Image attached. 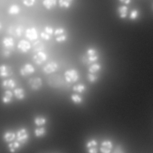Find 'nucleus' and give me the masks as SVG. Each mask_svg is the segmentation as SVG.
I'll use <instances>...</instances> for the list:
<instances>
[{"mask_svg": "<svg viewBox=\"0 0 153 153\" xmlns=\"http://www.w3.org/2000/svg\"><path fill=\"white\" fill-rule=\"evenodd\" d=\"M48 83L51 87L59 88L63 84V80L60 75L58 74H54L49 76L48 79Z\"/></svg>", "mask_w": 153, "mask_h": 153, "instance_id": "nucleus-1", "label": "nucleus"}, {"mask_svg": "<svg viewBox=\"0 0 153 153\" xmlns=\"http://www.w3.org/2000/svg\"><path fill=\"white\" fill-rule=\"evenodd\" d=\"M64 76L65 80L69 83L75 82L78 81L79 78L78 72L74 69H71L66 71L64 73Z\"/></svg>", "mask_w": 153, "mask_h": 153, "instance_id": "nucleus-2", "label": "nucleus"}, {"mask_svg": "<svg viewBox=\"0 0 153 153\" xmlns=\"http://www.w3.org/2000/svg\"><path fill=\"white\" fill-rule=\"evenodd\" d=\"M16 137L17 141H18L20 144L25 143L29 139V134L27 130L25 128H20L17 131Z\"/></svg>", "mask_w": 153, "mask_h": 153, "instance_id": "nucleus-3", "label": "nucleus"}, {"mask_svg": "<svg viewBox=\"0 0 153 153\" xmlns=\"http://www.w3.org/2000/svg\"><path fill=\"white\" fill-rule=\"evenodd\" d=\"M13 74V70L12 68L5 64L0 65V77L6 78L10 77Z\"/></svg>", "mask_w": 153, "mask_h": 153, "instance_id": "nucleus-4", "label": "nucleus"}, {"mask_svg": "<svg viewBox=\"0 0 153 153\" xmlns=\"http://www.w3.org/2000/svg\"><path fill=\"white\" fill-rule=\"evenodd\" d=\"M28 84L32 90H38L41 88L42 82L39 77H32L29 79Z\"/></svg>", "mask_w": 153, "mask_h": 153, "instance_id": "nucleus-5", "label": "nucleus"}, {"mask_svg": "<svg viewBox=\"0 0 153 153\" xmlns=\"http://www.w3.org/2000/svg\"><path fill=\"white\" fill-rule=\"evenodd\" d=\"M35 68L30 63H26L20 69V74L23 76H26L34 73Z\"/></svg>", "mask_w": 153, "mask_h": 153, "instance_id": "nucleus-6", "label": "nucleus"}, {"mask_svg": "<svg viewBox=\"0 0 153 153\" xmlns=\"http://www.w3.org/2000/svg\"><path fill=\"white\" fill-rule=\"evenodd\" d=\"M47 60V54L42 52H37L32 57V60L36 65H41Z\"/></svg>", "mask_w": 153, "mask_h": 153, "instance_id": "nucleus-7", "label": "nucleus"}, {"mask_svg": "<svg viewBox=\"0 0 153 153\" xmlns=\"http://www.w3.org/2000/svg\"><path fill=\"white\" fill-rule=\"evenodd\" d=\"M17 48L22 53H25L31 48V45L29 41L25 39H22L17 44Z\"/></svg>", "mask_w": 153, "mask_h": 153, "instance_id": "nucleus-8", "label": "nucleus"}, {"mask_svg": "<svg viewBox=\"0 0 153 153\" xmlns=\"http://www.w3.org/2000/svg\"><path fill=\"white\" fill-rule=\"evenodd\" d=\"M112 143L110 140H104L101 143L100 151L102 153H110L112 148Z\"/></svg>", "mask_w": 153, "mask_h": 153, "instance_id": "nucleus-9", "label": "nucleus"}, {"mask_svg": "<svg viewBox=\"0 0 153 153\" xmlns=\"http://www.w3.org/2000/svg\"><path fill=\"white\" fill-rule=\"evenodd\" d=\"M26 37L30 41H35L38 38V33L35 27L27 28L25 31Z\"/></svg>", "mask_w": 153, "mask_h": 153, "instance_id": "nucleus-10", "label": "nucleus"}, {"mask_svg": "<svg viewBox=\"0 0 153 153\" xmlns=\"http://www.w3.org/2000/svg\"><path fill=\"white\" fill-rule=\"evenodd\" d=\"M2 45L5 49L12 50L14 46V41L12 37H5L2 41Z\"/></svg>", "mask_w": 153, "mask_h": 153, "instance_id": "nucleus-11", "label": "nucleus"}, {"mask_svg": "<svg viewBox=\"0 0 153 153\" xmlns=\"http://www.w3.org/2000/svg\"><path fill=\"white\" fill-rule=\"evenodd\" d=\"M23 32V27L22 26L19 25L17 27L10 26L8 29V33L15 36L20 37L22 36Z\"/></svg>", "mask_w": 153, "mask_h": 153, "instance_id": "nucleus-12", "label": "nucleus"}, {"mask_svg": "<svg viewBox=\"0 0 153 153\" xmlns=\"http://www.w3.org/2000/svg\"><path fill=\"white\" fill-rule=\"evenodd\" d=\"M57 68L58 65L55 62H51L44 67L43 71L45 74H50L55 72Z\"/></svg>", "mask_w": 153, "mask_h": 153, "instance_id": "nucleus-13", "label": "nucleus"}, {"mask_svg": "<svg viewBox=\"0 0 153 153\" xmlns=\"http://www.w3.org/2000/svg\"><path fill=\"white\" fill-rule=\"evenodd\" d=\"M13 93L10 90H6L1 98V100L4 104H8L12 102Z\"/></svg>", "mask_w": 153, "mask_h": 153, "instance_id": "nucleus-14", "label": "nucleus"}, {"mask_svg": "<svg viewBox=\"0 0 153 153\" xmlns=\"http://www.w3.org/2000/svg\"><path fill=\"white\" fill-rule=\"evenodd\" d=\"M16 85L15 81L13 79H4L1 82V87L6 90L13 89Z\"/></svg>", "mask_w": 153, "mask_h": 153, "instance_id": "nucleus-15", "label": "nucleus"}, {"mask_svg": "<svg viewBox=\"0 0 153 153\" xmlns=\"http://www.w3.org/2000/svg\"><path fill=\"white\" fill-rule=\"evenodd\" d=\"M16 138V134L14 132L12 131H5L2 136L3 140L7 142L10 143L14 140V139Z\"/></svg>", "mask_w": 153, "mask_h": 153, "instance_id": "nucleus-16", "label": "nucleus"}, {"mask_svg": "<svg viewBox=\"0 0 153 153\" xmlns=\"http://www.w3.org/2000/svg\"><path fill=\"white\" fill-rule=\"evenodd\" d=\"M117 11L121 19H126L128 14V7L124 5L120 6L117 9Z\"/></svg>", "mask_w": 153, "mask_h": 153, "instance_id": "nucleus-17", "label": "nucleus"}, {"mask_svg": "<svg viewBox=\"0 0 153 153\" xmlns=\"http://www.w3.org/2000/svg\"><path fill=\"white\" fill-rule=\"evenodd\" d=\"M15 97L18 100H23L25 97V90L22 88H16L13 91Z\"/></svg>", "mask_w": 153, "mask_h": 153, "instance_id": "nucleus-18", "label": "nucleus"}, {"mask_svg": "<svg viewBox=\"0 0 153 153\" xmlns=\"http://www.w3.org/2000/svg\"><path fill=\"white\" fill-rule=\"evenodd\" d=\"M42 5L47 10H50L57 5V0H44Z\"/></svg>", "mask_w": 153, "mask_h": 153, "instance_id": "nucleus-19", "label": "nucleus"}, {"mask_svg": "<svg viewBox=\"0 0 153 153\" xmlns=\"http://www.w3.org/2000/svg\"><path fill=\"white\" fill-rule=\"evenodd\" d=\"M20 7L16 4L11 5L8 10V13L10 15H17L20 13Z\"/></svg>", "mask_w": 153, "mask_h": 153, "instance_id": "nucleus-20", "label": "nucleus"}, {"mask_svg": "<svg viewBox=\"0 0 153 153\" xmlns=\"http://www.w3.org/2000/svg\"><path fill=\"white\" fill-rule=\"evenodd\" d=\"M8 147L10 152H16L20 147V143L18 141H16L14 142H10L8 145Z\"/></svg>", "mask_w": 153, "mask_h": 153, "instance_id": "nucleus-21", "label": "nucleus"}, {"mask_svg": "<svg viewBox=\"0 0 153 153\" xmlns=\"http://www.w3.org/2000/svg\"><path fill=\"white\" fill-rule=\"evenodd\" d=\"M44 49V44L40 41H36L33 44V51L35 53L42 51Z\"/></svg>", "mask_w": 153, "mask_h": 153, "instance_id": "nucleus-22", "label": "nucleus"}, {"mask_svg": "<svg viewBox=\"0 0 153 153\" xmlns=\"http://www.w3.org/2000/svg\"><path fill=\"white\" fill-rule=\"evenodd\" d=\"M74 0H59L58 4L60 8H69L72 4Z\"/></svg>", "mask_w": 153, "mask_h": 153, "instance_id": "nucleus-23", "label": "nucleus"}, {"mask_svg": "<svg viewBox=\"0 0 153 153\" xmlns=\"http://www.w3.org/2000/svg\"><path fill=\"white\" fill-rule=\"evenodd\" d=\"M34 133L36 137H40L42 136H44L46 133V130L45 127H40V128H36L35 131Z\"/></svg>", "mask_w": 153, "mask_h": 153, "instance_id": "nucleus-24", "label": "nucleus"}, {"mask_svg": "<svg viewBox=\"0 0 153 153\" xmlns=\"http://www.w3.org/2000/svg\"><path fill=\"white\" fill-rule=\"evenodd\" d=\"M34 123L37 126H41L46 123V119L43 117H36L34 119Z\"/></svg>", "mask_w": 153, "mask_h": 153, "instance_id": "nucleus-25", "label": "nucleus"}, {"mask_svg": "<svg viewBox=\"0 0 153 153\" xmlns=\"http://www.w3.org/2000/svg\"><path fill=\"white\" fill-rule=\"evenodd\" d=\"M71 100L76 105L80 104L82 103V97H81L78 94H73L71 95Z\"/></svg>", "mask_w": 153, "mask_h": 153, "instance_id": "nucleus-26", "label": "nucleus"}, {"mask_svg": "<svg viewBox=\"0 0 153 153\" xmlns=\"http://www.w3.org/2000/svg\"><path fill=\"white\" fill-rule=\"evenodd\" d=\"M101 69V66L98 63H94L91 65L88 68V72L91 74H94L97 72Z\"/></svg>", "mask_w": 153, "mask_h": 153, "instance_id": "nucleus-27", "label": "nucleus"}, {"mask_svg": "<svg viewBox=\"0 0 153 153\" xmlns=\"http://www.w3.org/2000/svg\"><path fill=\"white\" fill-rule=\"evenodd\" d=\"M85 89V87L84 84H76L75 85H74L72 88V90L74 91H76V92H78L79 93H82Z\"/></svg>", "mask_w": 153, "mask_h": 153, "instance_id": "nucleus-28", "label": "nucleus"}, {"mask_svg": "<svg viewBox=\"0 0 153 153\" xmlns=\"http://www.w3.org/2000/svg\"><path fill=\"white\" fill-rule=\"evenodd\" d=\"M138 16H139V11H138L137 10L134 9V10H133L131 11V13H130V14L129 18H130V20H134L136 19L137 18Z\"/></svg>", "mask_w": 153, "mask_h": 153, "instance_id": "nucleus-29", "label": "nucleus"}, {"mask_svg": "<svg viewBox=\"0 0 153 153\" xmlns=\"http://www.w3.org/2000/svg\"><path fill=\"white\" fill-rule=\"evenodd\" d=\"M97 145V142L96 140L92 139L87 143L86 147L88 149V148H93V147H96Z\"/></svg>", "mask_w": 153, "mask_h": 153, "instance_id": "nucleus-30", "label": "nucleus"}, {"mask_svg": "<svg viewBox=\"0 0 153 153\" xmlns=\"http://www.w3.org/2000/svg\"><path fill=\"white\" fill-rule=\"evenodd\" d=\"M22 2L25 6L30 7H32L35 4V0H22Z\"/></svg>", "mask_w": 153, "mask_h": 153, "instance_id": "nucleus-31", "label": "nucleus"}, {"mask_svg": "<svg viewBox=\"0 0 153 153\" xmlns=\"http://www.w3.org/2000/svg\"><path fill=\"white\" fill-rule=\"evenodd\" d=\"M87 79L90 82H95L97 79V76L90 73L87 75Z\"/></svg>", "mask_w": 153, "mask_h": 153, "instance_id": "nucleus-32", "label": "nucleus"}, {"mask_svg": "<svg viewBox=\"0 0 153 153\" xmlns=\"http://www.w3.org/2000/svg\"><path fill=\"white\" fill-rule=\"evenodd\" d=\"M2 55L4 58H8L11 56V50L4 49L2 51Z\"/></svg>", "mask_w": 153, "mask_h": 153, "instance_id": "nucleus-33", "label": "nucleus"}, {"mask_svg": "<svg viewBox=\"0 0 153 153\" xmlns=\"http://www.w3.org/2000/svg\"><path fill=\"white\" fill-rule=\"evenodd\" d=\"M65 32V29L63 28H58V29H56L54 31V35L55 36H59V35H60L62 34H63V33Z\"/></svg>", "mask_w": 153, "mask_h": 153, "instance_id": "nucleus-34", "label": "nucleus"}, {"mask_svg": "<svg viewBox=\"0 0 153 153\" xmlns=\"http://www.w3.org/2000/svg\"><path fill=\"white\" fill-rule=\"evenodd\" d=\"M66 39V35L62 34L60 35H59L56 37V41L59 42H63Z\"/></svg>", "mask_w": 153, "mask_h": 153, "instance_id": "nucleus-35", "label": "nucleus"}, {"mask_svg": "<svg viewBox=\"0 0 153 153\" xmlns=\"http://www.w3.org/2000/svg\"><path fill=\"white\" fill-rule=\"evenodd\" d=\"M86 56H87V58H88V60L90 63L96 62L98 59V56L97 55H94V56H87V55H86Z\"/></svg>", "mask_w": 153, "mask_h": 153, "instance_id": "nucleus-36", "label": "nucleus"}, {"mask_svg": "<svg viewBox=\"0 0 153 153\" xmlns=\"http://www.w3.org/2000/svg\"><path fill=\"white\" fill-rule=\"evenodd\" d=\"M87 56H94L97 55V51L93 48H90L87 50Z\"/></svg>", "mask_w": 153, "mask_h": 153, "instance_id": "nucleus-37", "label": "nucleus"}, {"mask_svg": "<svg viewBox=\"0 0 153 153\" xmlns=\"http://www.w3.org/2000/svg\"><path fill=\"white\" fill-rule=\"evenodd\" d=\"M44 30H45V32H46L47 33H48V35H52L54 32V30H53V29L50 27V26H45V28H44Z\"/></svg>", "mask_w": 153, "mask_h": 153, "instance_id": "nucleus-38", "label": "nucleus"}, {"mask_svg": "<svg viewBox=\"0 0 153 153\" xmlns=\"http://www.w3.org/2000/svg\"><path fill=\"white\" fill-rule=\"evenodd\" d=\"M41 36L44 40H49L50 39V35H48V33H47L45 32H42L41 33Z\"/></svg>", "mask_w": 153, "mask_h": 153, "instance_id": "nucleus-39", "label": "nucleus"}, {"mask_svg": "<svg viewBox=\"0 0 153 153\" xmlns=\"http://www.w3.org/2000/svg\"><path fill=\"white\" fill-rule=\"evenodd\" d=\"M88 151L90 153H97V150L96 149V147H93V148H88Z\"/></svg>", "mask_w": 153, "mask_h": 153, "instance_id": "nucleus-40", "label": "nucleus"}, {"mask_svg": "<svg viewBox=\"0 0 153 153\" xmlns=\"http://www.w3.org/2000/svg\"><path fill=\"white\" fill-rule=\"evenodd\" d=\"M119 1L121 3L126 4V5L129 4L131 2V0H119Z\"/></svg>", "mask_w": 153, "mask_h": 153, "instance_id": "nucleus-41", "label": "nucleus"}, {"mask_svg": "<svg viewBox=\"0 0 153 153\" xmlns=\"http://www.w3.org/2000/svg\"><path fill=\"white\" fill-rule=\"evenodd\" d=\"M2 24L1 22H0V30L2 29Z\"/></svg>", "mask_w": 153, "mask_h": 153, "instance_id": "nucleus-42", "label": "nucleus"}]
</instances>
